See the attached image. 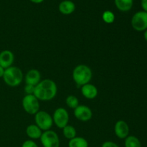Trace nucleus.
Segmentation results:
<instances>
[{
	"mask_svg": "<svg viewBox=\"0 0 147 147\" xmlns=\"http://www.w3.org/2000/svg\"><path fill=\"white\" fill-rule=\"evenodd\" d=\"M57 87L56 83L50 79L41 80L35 86L34 96L39 100H50L56 96Z\"/></svg>",
	"mask_w": 147,
	"mask_h": 147,
	"instance_id": "nucleus-1",
	"label": "nucleus"
},
{
	"mask_svg": "<svg viewBox=\"0 0 147 147\" xmlns=\"http://www.w3.org/2000/svg\"><path fill=\"white\" fill-rule=\"evenodd\" d=\"M93 76L92 70L86 65H78L73 71V78L76 85L83 86L89 83Z\"/></svg>",
	"mask_w": 147,
	"mask_h": 147,
	"instance_id": "nucleus-2",
	"label": "nucleus"
},
{
	"mask_svg": "<svg viewBox=\"0 0 147 147\" xmlns=\"http://www.w3.org/2000/svg\"><path fill=\"white\" fill-rule=\"evenodd\" d=\"M2 78L7 86L10 87H17L22 82L23 73L18 67L11 66L4 70Z\"/></svg>",
	"mask_w": 147,
	"mask_h": 147,
	"instance_id": "nucleus-3",
	"label": "nucleus"
},
{
	"mask_svg": "<svg viewBox=\"0 0 147 147\" xmlns=\"http://www.w3.org/2000/svg\"><path fill=\"white\" fill-rule=\"evenodd\" d=\"M34 120H35V124L44 131L50 130L53 126V117L50 116V113L44 111H39L34 115Z\"/></svg>",
	"mask_w": 147,
	"mask_h": 147,
	"instance_id": "nucleus-4",
	"label": "nucleus"
},
{
	"mask_svg": "<svg viewBox=\"0 0 147 147\" xmlns=\"http://www.w3.org/2000/svg\"><path fill=\"white\" fill-rule=\"evenodd\" d=\"M23 109L30 115H35L40 111L39 100L34 95H26L22 99Z\"/></svg>",
	"mask_w": 147,
	"mask_h": 147,
	"instance_id": "nucleus-5",
	"label": "nucleus"
},
{
	"mask_svg": "<svg viewBox=\"0 0 147 147\" xmlns=\"http://www.w3.org/2000/svg\"><path fill=\"white\" fill-rule=\"evenodd\" d=\"M131 24L136 31H145L147 30V12L139 11L135 13L131 18Z\"/></svg>",
	"mask_w": 147,
	"mask_h": 147,
	"instance_id": "nucleus-6",
	"label": "nucleus"
},
{
	"mask_svg": "<svg viewBox=\"0 0 147 147\" xmlns=\"http://www.w3.org/2000/svg\"><path fill=\"white\" fill-rule=\"evenodd\" d=\"M40 139L43 147H60V139L54 131L48 130L42 132Z\"/></svg>",
	"mask_w": 147,
	"mask_h": 147,
	"instance_id": "nucleus-7",
	"label": "nucleus"
},
{
	"mask_svg": "<svg viewBox=\"0 0 147 147\" xmlns=\"http://www.w3.org/2000/svg\"><path fill=\"white\" fill-rule=\"evenodd\" d=\"M53 123L60 129H63L68 124L69 113L64 108H58L55 111L53 116Z\"/></svg>",
	"mask_w": 147,
	"mask_h": 147,
	"instance_id": "nucleus-8",
	"label": "nucleus"
},
{
	"mask_svg": "<svg viewBox=\"0 0 147 147\" xmlns=\"http://www.w3.org/2000/svg\"><path fill=\"white\" fill-rule=\"evenodd\" d=\"M74 115L76 118L81 121H88L93 116L92 111L88 106L79 105L74 109Z\"/></svg>",
	"mask_w": 147,
	"mask_h": 147,
	"instance_id": "nucleus-9",
	"label": "nucleus"
},
{
	"mask_svg": "<svg viewBox=\"0 0 147 147\" xmlns=\"http://www.w3.org/2000/svg\"><path fill=\"white\" fill-rule=\"evenodd\" d=\"M114 132L119 139H125L129 134V125L123 120L118 121L115 124Z\"/></svg>",
	"mask_w": 147,
	"mask_h": 147,
	"instance_id": "nucleus-10",
	"label": "nucleus"
},
{
	"mask_svg": "<svg viewBox=\"0 0 147 147\" xmlns=\"http://www.w3.org/2000/svg\"><path fill=\"white\" fill-rule=\"evenodd\" d=\"M14 60V55L10 50H5L0 53V66L4 69H7L12 66Z\"/></svg>",
	"mask_w": 147,
	"mask_h": 147,
	"instance_id": "nucleus-11",
	"label": "nucleus"
},
{
	"mask_svg": "<svg viewBox=\"0 0 147 147\" xmlns=\"http://www.w3.org/2000/svg\"><path fill=\"white\" fill-rule=\"evenodd\" d=\"M24 79H25L26 84L36 86L41 81L40 80H41V75H40L39 70H36V69H32L27 72Z\"/></svg>",
	"mask_w": 147,
	"mask_h": 147,
	"instance_id": "nucleus-12",
	"label": "nucleus"
},
{
	"mask_svg": "<svg viewBox=\"0 0 147 147\" xmlns=\"http://www.w3.org/2000/svg\"><path fill=\"white\" fill-rule=\"evenodd\" d=\"M81 93L86 98L92 100L97 97L98 89L94 85L87 83V84L81 86Z\"/></svg>",
	"mask_w": 147,
	"mask_h": 147,
	"instance_id": "nucleus-13",
	"label": "nucleus"
},
{
	"mask_svg": "<svg viewBox=\"0 0 147 147\" xmlns=\"http://www.w3.org/2000/svg\"><path fill=\"white\" fill-rule=\"evenodd\" d=\"M58 9L63 14L69 15L75 11L76 4L71 0H64L59 4Z\"/></svg>",
	"mask_w": 147,
	"mask_h": 147,
	"instance_id": "nucleus-14",
	"label": "nucleus"
},
{
	"mask_svg": "<svg viewBox=\"0 0 147 147\" xmlns=\"http://www.w3.org/2000/svg\"><path fill=\"white\" fill-rule=\"evenodd\" d=\"M26 134L30 139L34 140V139H40L42 131L36 124H30L26 129Z\"/></svg>",
	"mask_w": 147,
	"mask_h": 147,
	"instance_id": "nucleus-15",
	"label": "nucleus"
},
{
	"mask_svg": "<svg viewBox=\"0 0 147 147\" xmlns=\"http://www.w3.org/2000/svg\"><path fill=\"white\" fill-rule=\"evenodd\" d=\"M116 8L121 11H128L131 9L134 0H114Z\"/></svg>",
	"mask_w": 147,
	"mask_h": 147,
	"instance_id": "nucleus-16",
	"label": "nucleus"
},
{
	"mask_svg": "<svg viewBox=\"0 0 147 147\" xmlns=\"http://www.w3.org/2000/svg\"><path fill=\"white\" fill-rule=\"evenodd\" d=\"M68 147H88V142L80 136H76L68 142Z\"/></svg>",
	"mask_w": 147,
	"mask_h": 147,
	"instance_id": "nucleus-17",
	"label": "nucleus"
},
{
	"mask_svg": "<svg viewBox=\"0 0 147 147\" xmlns=\"http://www.w3.org/2000/svg\"><path fill=\"white\" fill-rule=\"evenodd\" d=\"M125 147H142L140 140L135 136H128L125 139Z\"/></svg>",
	"mask_w": 147,
	"mask_h": 147,
	"instance_id": "nucleus-18",
	"label": "nucleus"
},
{
	"mask_svg": "<svg viewBox=\"0 0 147 147\" xmlns=\"http://www.w3.org/2000/svg\"><path fill=\"white\" fill-rule=\"evenodd\" d=\"M63 132L65 137L66 139H69V140L76 137V134H77L76 133V129H75L73 126H70V125L68 124L63 128Z\"/></svg>",
	"mask_w": 147,
	"mask_h": 147,
	"instance_id": "nucleus-19",
	"label": "nucleus"
},
{
	"mask_svg": "<svg viewBox=\"0 0 147 147\" xmlns=\"http://www.w3.org/2000/svg\"><path fill=\"white\" fill-rule=\"evenodd\" d=\"M66 105L70 109H75L78 106H79V100L76 96L73 95H70L66 98Z\"/></svg>",
	"mask_w": 147,
	"mask_h": 147,
	"instance_id": "nucleus-20",
	"label": "nucleus"
},
{
	"mask_svg": "<svg viewBox=\"0 0 147 147\" xmlns=\"http://www.w3.org/2000/svg\"><path fill=\"white\" fill-rule=\"evenodd\" d=\"M102 19L107 24H111L115 20V14L110 10H106L102 14Z\"/></svg>",
	"mask_w": 147,
	"mask_h": 147,
	"instance_id": "nucleus-21",
	"label": "nucleus"
},
{
	"mask_svg": "<svg viewBox=\"0 0 147 147\" xmlns=\"http://www.w3.org/2000/svg\"><path fill=\"white\" fill-rule=\"evenodd\" d=\"M34 88H35V86H32V85L26 84L25 87H24V91L27 93V95H33L34 92Z\"/></svg>",
	"mask_w": 147,
	"mask_h": 147,
	"instance_id": "nucleus-22",
	"label": "nucleus"
},
{
	"mask_svg": "<svg viewBox=\"0 0 147 147\" xmlns=\"http://www.w3.org/2000/svg\"><path fill=\"white\" fill-rule=\"evenodd\" d=\"M22 147H38V146L34 141L30 139V140H27L23 142Z\"/></svg>",
	"mask_w": 147,
	"mask_h": 147,
	"instance_id": "nucleus-23",
	"label": "nucleus"
},
{
	"mask_svg": "<svg viewBox=\"0 0 147 147\" xmlns=\"http://www.w3.org/2000/svg\"><path fill=\"white\" fill-rule=\"evenodd\" d=\"M101 147H119V146H118L117 144H116L115 142H111V141H106V142H103Z\"/></svg>",
	"mask_w": 147,
	"mask_h": 147,
	"instance_id": "nucleus-24",
	"label": "nucleus"
},
{
	"mask_svg": "<svg viewBox=\"0 0 147 147\" xmlns=\"http://www.w3.org/2000/svg\"><path fill=\"white\" fill-rule=\"evenodd\" d=\"M141 5H142L143 11L147 12V0H142L141 1Z\"/></svg>",
	"mask_w": 147,
	"mask_h": 147,
	"instance_id": "nucleus-25",
	"label": "nucleus"
},
{
	"mask_svg": "<svg viewBox=\"0 0 147 147\" xmlns=\"http://www.w3.org/2000/svg\"><path fill=\"white\" fill-rule=\"evenodd\" d=\"M30 1L32 3H34V4H40V3L43 2L44 0H30Z\"/></svg>",
	"mask_w": 147,
	"mask_h": 147,
	"instance_id": "nucleus-26",
	"label": "nucleus"
},
{
	"mask_svg": "<svg viewBox=\"0 0 147 147\" xmlns=\"http://www.w3.org/2000/svg\"><path fill=\"white\" fill-rule=\"evenodd\" d=\"M4 70H5V69H4L1 66H0V78L3 77V75H4Z\"/></svg>",
	"mask_w": 147,
	"mask_h": 147,
	"instance_id": "nucleus-27",
	"label": "nucleus"
},
{
	"mask_svg": "<svg viewBox=\"0 0 147 147\" xmlns=\"http://www.w3.org/2000/svg\"><path fill=\"white\" fill-rule=\"evenodd\" d=\"M144 40L147 42V30L144 31Z\"/></svg>",
	"mask_w": 147,
	"mask_h": 147,
	"instance_id": "nucleus-28",
	"label": "nucleus"
}]
</instances>
